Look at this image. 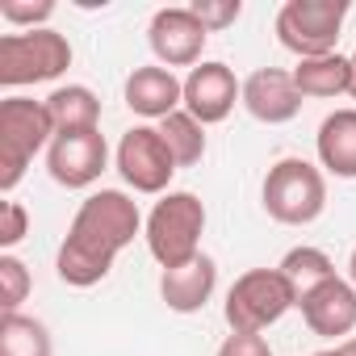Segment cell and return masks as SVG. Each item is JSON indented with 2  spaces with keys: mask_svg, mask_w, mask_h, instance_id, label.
I'll return each mask as SVG.
<instances>
[{
  "mask_svg": "<svg viewBox=\"0 0 356 356\" xmlns=\"http://www.w3.org/2000/svg\"><path fill=\"white\" fill-rule=\"evenodd\" d=\"M159 134H163V143H168L176 168H193V163L206 159V126H202L193 113L176 109L172 118L159 122Z\"/></svg>",
  "mask_w": 356,
  "mask_h": 356,
  "instance_id": "ffe728a7",
  "label": "cell"
},
{
  "mask_svg": "<svg viewBox=\"0 0 356 356\" xmlns=\"http://www.w3.org/2000/svg\"><path fill=\"white\" fill-rule=\"evenodd\" d=\"M314 356H348V352H343V348L335 343V348H323V352H314Z\"/></svg>",
  "mask_w": 356,
  "mask_h": 356,
  "instance_id": "4316f807",
  "label": "cell"
},
{
  "mask_svg": "<svg viewBox=\"0 0 356 356\" xmlns=\"http://www.w3.org/2000/svg\"><path fill=\"white\" fill-rule=\"evenodd\" d=\"M30 235V210L22 202H5L0 206V248H17Z\"/></svg>",
  "mask_w": 356,
  "mask_h": 356,
  "instance_id": "d4e9b609",
  "label": "cell"
},
{
  "mask_svg": "<svg viewBox=\"0 0 356 356\" xmlns=\"http://www.w3.org/2000/svg\"><path fill=\"white\" fill-rule=\"evenodd\" d=\"M214 356H273V348H268V339L256 335V331H231V335L218 343Z\"/></svg>",
  "mask_w": 356,
  "mask_h": 356,
  "instance_id": "484cf974",
  "label": "cell"
},
{
  "mask_svg": "<svg viewBox=\"0 0 356 356\" xmlns=\"http://www.w3.org/2000/svg\"><path fill=\"white\" fill-rule=\"evenodd\" d=\"M256 122L264 126H285L298 118L302 109V92L293 84V72H281V67H256L248 80H243V101H239Z\"/></svg>",
  "mask_w": 356,
  "mask_h": 356,
  "instance_id": "5bb4252c",
  "label": "cell"
},
{
  "mask_svg": "<svg viewBox=\"0 0 356 356\" xmlns=\"http://www.w3.org/2000/svg\"><path fill=\"white\" fill-rule=\"evenodd\" d=\"M113 168L122 172V181L134 189V193H147V197H163L172 193V176H176V159L159 134V126H130L122 138H118V151H113Z\"/></svg>",
  "mask_w": 356,
  "mask_h": 356,
  "instance_id": "ba28073f",
  "label": "cell"
},
{
  "mask_svg": "<svg viewBox=\"0 0 356 356\" xmlns=\"http://www.w3.org/2000/svg\"><path fill=\"white\" fill-rule=\"evenodd\" d=\"M105 168H109V143L101 130L55 134V143L47 147V172L63 189H92Z\"/></svg>",
  "mask_w": 356,
  "mask_h": 356,
  "instance_id": "9c48e42d",
  "label": "cell"
},
{
  "mask_svg": "<svg viewBox=\"0 0 356 356\" xmlns=\"http://www.w3.org/2000/svg\"><path fill=\"white\" fill-rule=\"evenodd\" d=\"M218 289V264L214 256H193L189 264H176V268H163L159 273V298L168 310L176 314H197Z\"/></svg>",
  "mask_w": 356,
  "mask_h": 356,
  "instance_id": "9a60e30c",
  "label": "cell"
},
{
  "mask_svg": "<svg viewBox=\"0 0 356 356\" xmlns=\"http://www.w3.org/2000/svg\"><path fill=\"white\" fill-rule=\"evenodd\" d=\"M348 22V0H285L277 9V42L298 59L335 55L339 30Z\"/></svg>",
  "mask_w": 356,
  "mask_h": 356,
  "instance_id": "52a82bcc",
  "label": "cell"
},
{
  "mask_svg": "<svg viewBox=\"0 0 356 356\" xmlns=\"http://www.w3.org/2000/svg\"><path fill=\"white\" fill-rule=\"evenodd\" d=\"M202 235H206V202L189 189L163 193L143 222L147 252L155 256L159 268H176L202 256Z\"/></svg>",
  "mask_w": 356,
  "mask_h": 356,
  "instance_id": "7a4b0ae2",
  "label": "cell"
},
{
  "mask_svg": "<svg viewBox=\"0 0 356 356\" xmlns=\"http://www.w3.org/2000/svg\"><path fill=\"white\" fill-rule=\"evenodd\" d=\"M67 67H72V42L51 26L0 38V84L5 88L47 84V80H59Z\"/></svg>",
  "mask_w": 356,
  "mask_h": 356,
  "instance_id": "8992f818",
  "label": "cell"
},
{
  "mask_svg": "<svg viewBox=\"0 0 356 356\" xmlns=\"http://www.w3.org/2000/svg\"><path fill=\"white\" fill-rule=\"evenodd\" d=\"M0 356H55V339L34 314H0Z\"/></svg>",
  "mask_w": 356,
  "mask_h": 356,
  "instance_id": "d6986e66",
  "label": "cell"
},
{
  "mask_svg": "<svg viewBox=\"0 0 356 356\" xmlns=\"http://www.w3.org/2000/svg\"><path fill=\"white\" fill-rule=\"evenodd\" d=\"M277 268L289 277V285L298 289V298H302V293H310L314 285H323V281H331V277H335V260H331L323 248H310V243L289 248V252L281 256V264H277Z\"/></svg>",
  "mask_w": 356,
  "mask_h": 356,
  "instance_id": "44dd1931",
  "label": "cell"
},
{
  "mask_svg": "<svg viewBox=\"0 0 356 356\" xmlns=\"http://www.w3.org/2000/svg\"><path fill=\"white\" fill-rule=\"evenodd\" d=\"M122 97L130 105V113L147 118V122H163L172 118L176 109H185V80H176L172 67H159V63H143L126 76L122 84Z\"/></svg>",
  "mask_w": 356,
  "mask_h": 356,
  "instance_id": "4fadbf2b",
  "label": "cell"
},
{
  "mask_svg": "<svg viewBox=\"0 0 356 356\" xmlns=\"http://www.w3.org/2000/svg\"><path fill=\"white\" fill-rule=\"evenodd\" d=\"M339 348H343V352H348V356H356V335H352V339H343V343H339Z\"/></svg>",
  "mask_w": 356,
  "mask_h": 356,
  "instance_id": "f1b7e54d",
  "label": "cell"
},
{
  "mask_svg": "<svg viewBox=\"0 0 356 356\" xmlns=\"http://www.w3.org/2000/svg\"><path fill=\"white\" fill-rule=\"evenodd\" d=\"M189 9L197 13V22H202L210 34H218V30H227V26H235V22L243 17V5H239V0H193Z\"/></svg>",
  "mask_w": 356,
  "mask_h": 356,
  "instance_id": "cb8c5ba5",
  "label": "cell"
},
{
  "mask_svg": "<svg viewBox=\"0 0 356 356\" xmlns=\"http://www.w3.org/2000/svg\"><path fill=\"white\" fill-rule=\"evenodd\" d=\"M314 151H318V168H327L339 181H356V105L335 109L318 122Z\"/></svg>",
  "mask_w": 356,
  "mask_h": 356,
  "instance_id": "2e32d148",
  "label": "cell"
},
{
  "mask_svg": "<svg viewBox=\"0 0 356 356\" xmlns=\"http://www.w3.org/2000/svg\"><path fill=\"white\" fill-rule=\"evenodd\" d=\"M0 17L22 30H47L55 17V0H0Z\"/></svg>",
  "mask_w": 356,
  "mask_h": 356,
  "instance_id": "603a6c76",
  "label": "cell"
},
{
  "mask_svg": "<svg viewBox=\"0 0 356 356\" xmlns=\"http://www.w3.org/2000/svg\"><path fill=\"white\" fill-rule=\"evenodd\" d=\"M30 289H34L30 268H26L13 252H5V256H0V310H5V314H17L22 302L30 298Z\"/></svg>",
  "mask_w": 356,
  "mask_h": 356,
  "instance_id": "7402d4cb",
  "label": "cell"
},
{
  "mask_svg": "<svg viewBox=\"0 0 356 356\" xmlns=\"http://www.w3.org/2000/svg\"><path fill=\"white\" fill-rule=\"evenodd\" d=\"M47 113L55 122V134L72 130H101V97L88 84H59L47 97Z\"/></svg>",
  "mask_w": 356,
  "mask_h": 356,
  "instance_id": "ac0fdd59",
  "label": "cell"
},
{
  "mask_svg": "<svg viewBox=\"0 0 356 356\" xmlns=\"http://www.w3.org/2000/svg\"><path fill=\"white\" fill-rule=\"evenodd\" d=\"M348 59H352V101H356V51H352Z\"/></svg>",
  "mask_w": 356,
  "mask_h": 356,
  "instance_id": "f546056e",
  "label": "cell"
},
{
  "mask_svg": "<svg viewBox=\"0 0 356 356\" xmlns=\"http://www.w3.org/2000/svg\"><path fill=\"white\" fill-rule=\"evenodd\" d=\"M147 42H151V55L159 59V67H197L202 63V51L210 42V30L197 22V13L189 5H172V9H159L147 26Z\"/></svg>",
  "mask_w": 356,
  "mask_h": 356,
  "instance_id": "30bf717a",
  "label": "cell"
},
{
  "mask_svg": "<svg viewBox=\"0 0 356 356\" xmlns=\"http://www.w3.org/2000/svg\"><path fill=\"white\" fill-rule=\"evenodd\" d=\"M143 214L138 202L122 189H97L80 202L59 256H55V273L63 285L72 289H92L113 273V260L143 235Z\"/></svg>",
  "mask_w": 356,
  "mask_h": 356,
  "instance_id": "6da1fadb",
  "label": "cell"
},
{
  "mask_svg": "<svg viewBox=\"0 0 356 356\" xmlns=\"http://www.w3.org/2000/svg\"><path fill=\"white\" fill-rule=\"evenodd\" d=\"M235 101H243V84L235 80V72L218 59L197 63L185 76V113H193L202 126H218L231 118Z\"/></svg>",
  "mask_w": 356,
  "mask_h": 356,
  "instance_id": "7c38bea8",
  "label": "cell"
},
{
  "mask_svg": "<svg viewBox=\"0 0 356 356\" xmlns=\"http://www.w3.org/2000/svg\"><path fill=\"white\" fill-rule=\"evenodd\" d=\"M293 306H298V289L289 285V277L281 268H248L227 289L222 318L231 331H256L260 335L273 323H281Z\"/></svg>",
  "mask_w": 356,
  "mask_h": 356,
  "instance_id": "5b68a950",
  "label": "cell"
},
{
  "mask_svg": "<svg viewBox=\"0 0 356 356\" xmlns=\"http://www.w3.org/2000/svg\"><path fill=\"white\" fill-rule=\"evenodd\" d=\"M298 310L306 318V327L323 339H352L356 331V285L348 277H331L323 285H314L310 293L298 298Z\"/></svg>",
  "mask_w": 356,
  "mask_h": 356,
  "instance_id": "8fae6325",
  "label": "cell"
},
{
  "mask_svg": "<svg viewBox=\"0 0 356 356\" xmlns=\"http://www.w3.org/2000/svg\"><path fill=\"white\" fill-rule=\"evenodd\" d=\"M293 84H298V92H302V101L306 97H314V101H331V97H352V59L348 55H323V59H298V67H293Z\"/></svg>",
  "mask_w": 356,
  "mask_h": 356,
  "instance_id": "e0dca14e",
  "label": "cell"
},
{
  "mask_svg": "<svg viewBox=\"0 0 356 356\" xmlns=\"http://www.w3.org/2000/svg\"><path fill=\"white\" fill-rule=\"evenodd\" d=\"M51 143H55V122L47 113V101L34 97L0 101V193H13L34 155L47 151Z\"/></svg>",
  "mask_w": 356,
  "mask_h": 356,
  "instance_id": "3957f363",
  "label": "cell"
},
{
  "mask_svg": "<svg viewBox=\"0 0 356 356\" xmlns=\"http://www.w3.org/2000/svg\"><path fill=\"white\" fill-rule=\"evenodd\" d=\"M264 214L281 227H310L327 210V176L310 159L285 155L268 168L264 185H260Z\"/></svg>",
  "mask_w": 356,
  "mask_h": 356,
  "instance_id": "277c9868",
  "label": "cell"
},
{
  "mask_svg": "<svg viewBox=\"0 0 356 356\" xmlns=\"http://www.w3.org/2000/svg\"><path fill=\"white\" fill-rule=\"evenodd\" d=\"M348 281L356 285V248H352V260H348Z\"/></svg>",
  "mask_w": 356,
  "mask_h": 356,
  "instance_id": "83f0119b",
  "label": "cell"
}]
</instances>
